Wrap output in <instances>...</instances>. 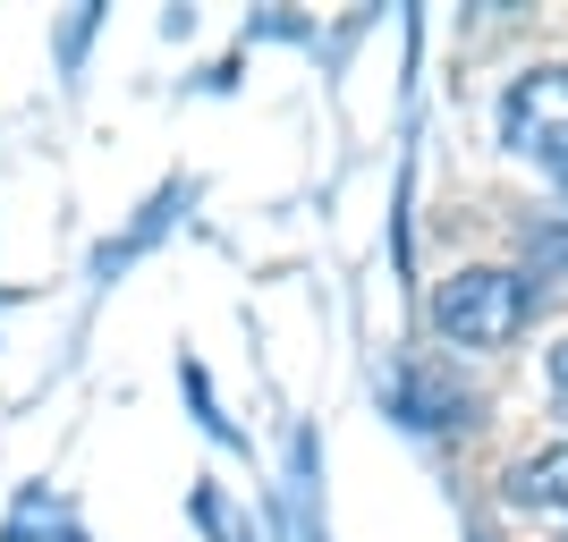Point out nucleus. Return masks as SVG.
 Segmentation results:
<instances>
[{
	"label": "nucleus",
	"instance_id": "obj_1",
	"mask_svg": "<svg viewBox=\"0 0 568 542\" xmlns=\"http://www.w3.org/2000/svg\"><path fill=\"white\" fill-rule=\"evenodd\" d=\"M535 297H544V288H535V272H518V263H458L450 280L433 288V330H442V348L493 356L535 323Z\"/></svg>",
	"mask_w": 568,
	"mask_h": 542
},
{
	"label": "nucleus",
	"instance_id": "obj_4",
	"mask_svg": "<svg viewBox=\"0 0 568 542\" xmlns=\"http://www.w3.org/2000/svg\"><path fill=\"white\" fill-rule=\"evenodd\" d=\"M526 263H535V280H568V213L526 229Z\"/></svg>",
	"mask_w": 568,
	"mask_h": 542
},
{
	"label": "nucleus",
	"instance_id": "obj_5",
	"mask_svg": "<svg viewBox=\"0 0 568 542\" xmlns=\"http://www.w3.org/2000/svg\"><path fill=\"white\" fill-rule=\"evenodd\" d=\"M187 509H195V518H204V525H213L221 542H246V525H237V509H230V500L213 492V483H195V500H187Z\"/></svg>",
	"mask_w": 568,
	"mask_h": 542
},
{
	"label": "nucleus",
	"instance_id": "obj_3",
	"mask_svg": "<svg viewBox=\"0 0 568 542\" xmlns=\"http://www.w3.org/2000/svg\"><path fill=\"white\" fill-rule=\"evenodd\" d=\"M509 500H518V509H568V441L518 458V467H509Z\"/></svg>",
	"mask_w": 568,
	"mask_h": 542
},
{
	"label": "nucleus",
	"instance_id": "obj_6",
	"mask_svg": "<svg viewBox=\"0 0 568 542\" xmlns=\"http://www.w3.org/2000/svg\"><path fill=\"white\" fill-rule=\"evenodd\" d=\"M551 390H560V399H568V339H560V348H551Z\"/></svg>",
	"mask_w": 568,
	"mask_h": 542
},
{
	"label": "nucleus",
	"instance_id": "obj_7",
	"mask_svg": "<svg viewBox=\"0 0 568 542\" xmlns=\"http://www.w3.org/2000/svg\"><path fill=\"white\" fill-rule=\"evenodd\" d=\"M560 542H568V534H560Z\"/></svg>",
	"mask_w": 568,
	"mask_h": 542
},
{
	"label": "nucleus",
	"instance_id": "obj_2",
	"mask_svg": "<svg viewBox=\"0 0 568 542\" xmlns=\"http://www.w3.org/2000/svg\"><path fill=\"white\" fill-rule=\"evenodd\" d=\"M500 144L568 187V69H526L500 94Z\"/></svg>",
	"mask_w": 568,
	"mask_h": 542
}]
</instances>
